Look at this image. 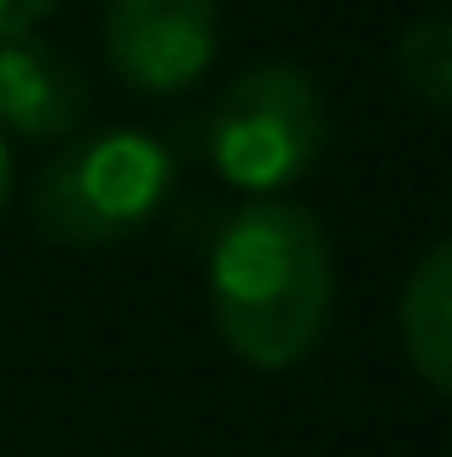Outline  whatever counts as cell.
<instances>
[{"mask_svg":"<svg viewBox=\"0 0 452 457\" xmlns=\"http://www.w3.org/2000/svg\"><path fill=\"white\" fill-rule=\"evenodd\" d=\"M337 295L331 237L302 203L261 197L221 226L209 255L215 330L244 365L290 370L319 347Z\"/></svg>","mask_w":452,"mask_h":457,"instance_id":"1","label":"cell"},{"mask_svg":"<svg viewBox=\"0 0 452 457\" xmlns=\"http://www.w3.org/2000/svg\"><path fill=\"white\" fill-rule=\"evenodd\" d=\"M174 186V156L151 134L111 128V134L70 139L29 186V214L41 237L70 249H111L146 232Z\"/></svg>","mask_w":452,"mask_h":457,"instance_id":"2","label":"cell"},{"mask_svg":"<svg viewBox=\"0 0 452 457\" xmlns=\"http://www.w3.org/2000/svg\"><path fill=\"white\" fill-rule=\"evenodd\" d=\"M331 134L314 76L296 64H255L209 111V156L232 186L279 191L319 162Z\"/></svg>","mask_w":452,"mask_h":457,"instance_id":"3","label":"cell"},{"mask_svg":"<svg viewBox=\"0 0 452 457\" xmlns=\"http://www.w3.org/2000/svg\"><path fill=\"white\" fill-rule=\"evenodd\" d=\"M215 46V0H105V58L134 93H186Z\"/></svg>","mask_w":452,"mask_h":457,"instance_id":"4","label":"cell"},{"mask_svg":"<svg viewBox=\"0 0 452 457\" xmlns=\"http://www.w3.org/2000/svg\"><path fill=\"white\" fill-rule=\"evenodd\" d=\"M88 116V76L35 35L0 41V128L18 139H70Z\"/></svg>","mask_w":452,"mask_h":457,"instance_id":"5","label":"cell"},{"mask_svg":"<svg viewBox=\"0 0 452 457\" xmlns=\"http://www.w3.org/2000/svg\"><path fill=\"white\" fill-rule=\"evenodd\" d=\"M400 336L418 377L452 400V237L412 267L400 295Z\"/></svg>","mask_w":452,"mask_h":457,"instance_id":"6","label":"cell"},{"mask_svg":"<svg viewBox=\"0 0 452 457\" xmlns=\"http://www.w3.org/2000/svg\"><path fill=\"white\" fill-rule=\"evenodd\" d=\"M395 76L412 99L452 111V12H430L395 41Z\"/></svg>","mask_w":452,"mask_h":457,"instance_id":"7","label":"cell"},{"mask_svg":"<svg viewBox=\"0 0 452 457\" xmlns=\"http://www.w3.org/2000/svg\"><path fill=\"white\" fill-rule=\"evenodd\" d=\"M53 6H58V0H0V41H12V35H29Z\"/></svg>","mask_w":452,"mask_h":457,"instance_id":"8","label":"cell"},{"mask_svg":"<svg viewBox=\"0 0 452 457\" xmlns=\"http://www.w3.org/2000/svg\"><path fill=\"white\" fill-rule=\"evenodd\" d=\"M6 191H12V156H6V139H0V209H6Z\"/></svg>","mask_w":452,"mask_h":457,"instance_id":"9","label":"cell"}]
</instances>
